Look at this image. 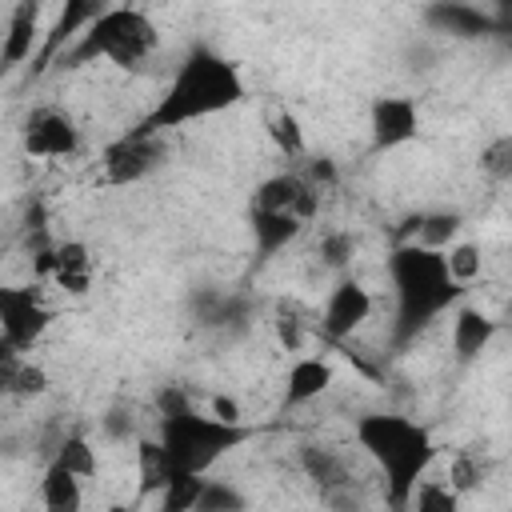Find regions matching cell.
<instances>
[{
  "label": "cell",
  "instance_id": "52a82bcc",
  "mask_svg": "<svg viewBox=\"0 0 512 512\" xmlns=\"http://www.w3.org/2000/svg\"><path fill=\"white\" fill-rule=\"evenodd\" d=\"M80 148H84V128L60 104H36L20 120V152L28 160H72Z\"/></svg>",
  "mask_w": 512,
  "mask_h": 512
},
{
  "label": "cell",
  "instance_id": "4316f807",
  "mask_svg": "<svg viewBox=\"0 0 512 512\" xmlns=\"http://www.w3.org/2000/svg\"><path fill=\"white\" fill-rule=\"evenodd\" d=\"M208 472H176L168 480V488L156 496L164 512H196V500H200V488H204Z\"/></svg>",
  "mask_w": 512,
  "mask_h": 512
},
{
  "label": "cell",
  "instance_id": "5bb4252c",
  "mask_svg": "<svg viewBox=\"0 0 512 512\" xmlns=\"http://www.w3.org/2000/svg\"><path fill=\"white\" fill-rule=\"evenodd\" d=\"M44 280H52V288H60L64 296H88L96 284V256L84 240H56L48 244V260H44Z\"/></svg>",
  "mask_w": 512,
  "mask_h": 512
},
{
  "label": "cell",
  "instance_id": "ffe728a7",
  "mask_svg": "<svg viewBox=\"0 0 512 512\" xmlns=\"http://www.w3.org/2000/svg\"><path fill=\"white\" fill-rule=\"evenodd\" d=\"M176 472H180V468L172 464V456L164 452V444H160L156 436L136 440V476H140V496H160Z\"/></svg>",
  "mask_w": 512,
  "mask_h": 512
},
{
  "label": "cell",
  "instance_id": "603a6c76",
  "mask_svg": "<svg viewBox=\"0 0 512 512\" xmlns=\"http://www.w3.org/2000/svg\"><path fill=\"white\" fill-rule=\"evenodd\" d=\"M48 372L40 364H28L20 356H12L4 368H0V392L4 396H16V400H36L48 392Z\"/></svg>",
  "mask_w": 512,
  "mask_h": 512
},
{
  "label": "cell",
  "instance_id": "ba28073f",
  "mask_svg": "<svg viewBox=\"0 0 512 512\" xmlns=\"http://www.w3.org/2000/svg\"><path fill=\"white\" fill-rule=\"evenodd\" d=\"M48 328H52V308L32 284H0V336L16 356L32 352L48 336Z\"/></svg>",
  "mask_w": 512,
  "mask_h": 512
},
{
  "label": "cell",
  "instance_id": "7a4b0ae2",
  "mask_svg": "<svg viewBox=\"0 0 512 512\" xmlns=\"http://www.w3.org/2000/svg\"><path fill=\"white\" fill-rule=\"evenodd\" d=\"M388 280L396 296V320H392V344L404 348L416 336H424L444 312H452L456 300H464V284L448 276L444 252L404 240L388 256Z\"/></svg>",
  "mask_w": 512,
  "mask_h": 512
},
{
  "label": "cell",
  "instance_id": "3957f363",
  "mask_svg": "<svg viewBox=\"0 0 512 512\" xmlns=\"http://www.w3.org/2000/svg\"><path fill=\"white\" fill-rule=\"evenodd\" d=\"M356 448L384 476V500L396 512H408V492L436 464L432 432L404 412H364L352 424Z\"/></svg>",
  "mask_w": 512,
  "mask_h": 512
},
{
  "label": "cell",
  "instance_id": "484cf974",
  "mask_svg": "<svg viewBox=\"0 0 512 512\" xmlns=\"http://www.w3.org/2000/svg\"><path fill=\"white\" fill-rule=\"evenodd\" d=\"M460 500L464 496L448 480H428V476H420L412 484V492H408V508L412 512H456Z\"/></svg>",
  "mask_w": 512,
  "mask_h": 512
},
{
  "label": "cell",
  "instance_id": "1f68e13d",
  "mask_svg": "<svg viewBox=\"0 0 512 512\" xmlns=\"http://www.w3.org/2000/svg\"><path fill=\"white\" fill-rule=\"evenodd\" d=\"M480 172L492 176L496 184H504L512 176V136H496L484 152H480Z\"/></svg>",
  "mask_w": 512,
  "mask_h": 512
},
{
  "label": "cell",
  "instance_id": "d6a6232c",
  "mask_svg": "<svg viewBox=\"0 0 512 512\" xmlns=\"http://www.w3.org/2000/svg\"><path fill=\"white\" fill-rule=\"evenodd\" d=\"M272 328H276V340H280V348H284V352H300V348H304V340H308V324H304L292 308L276 312Z\"/></svg>",
  "mask_w": 512,
  "mask_h": 512
},
{
  "label": "cell",
  "instance_id": "cb8c5ba5",
  "mask_svg": "<svg viewBox=\"0 0 512 512\" xmlns=\"http://www.w3.org/2000/svg\"><path fill=\"white\" fill-rule=\"evenodd\" d=\"M460 228H464V216H460V212H420V216L412 220V236H408V240L444 252V248L460 236Z\"/></svg>",
  "mask_w": 512,
  "mask_h": 512
},
{
  "label": "cell",
  "instance_id": "7c38bea8",
  "mask_svg": "<svg viewBox=\"0 0 512 512\" xmlns=\"http://www.w3.org/2000/svg\"><path fill=\"white\" fill-rule=\"evenodd\" d=\"M372 308H376V300H372L368 284L356 280V276H340V280L328 288V296H324L320 332H324L328 340H348V336H356V332L372 320Z\"/></svg>",
  "mask_w": 512,
  "mask_h": 512
},
{
  "label": "cell",
  "instance_id": "6da1fadb",
  "mask_svg": "<svg viewBox=\"0 0 512 512\" xmlns=\"http://www.w3.org/2000/svg\"><path fill=\"white\" fill-rule=\"evenodd\" d=\"M248 100V80L240 72V64L224 52H216L212 44H192L172 80L164 84L160 100L148 108V116L136 124V132H156V136H172L196 120L232 112Z\"/></svg>",
  "mask_w": 512,
  "mask_h": 512
},
{
  "label": "cell",
  "instance_id": "d4e9b609",
  "mask_svg": "<svg viewBox=\"0 0 512 512\" xmlns=\"http://www.w3.org/2000/svg\"><path fill=\"white\" fill-rule=\"evenodd\" d=\"M52 460H60V464H64L68 472H76L80 480H92V476L100 472V452H96V444H92L84 432H68V436L56 444Z\"/></svg>",
  "mask_w": 512,
  "mask_h": 512
},
{
  "label": "cell",
  "instance_id": "7402d4cb",
  "mask_svg": "<svg viewBox=\"0 0 512 512\" xmlns=\"http://www.w3.org/2000/svg\"><path fill=\"white\" fill-rule=\"evenodd\" d=\"M264 132H268L272 148H276L284 160H304V156H308V132H304L300 116H296L288 104H280V108L268 112Z\"/></svg>",
  "mask_w": 512,
  "mask_h": 512
},
{
  "label": "cell",
  "instance_id": "74e56055",
  "mask_svg": "<svg viewBox=\"0 0 512 512\" xmlns=\"http://www.w3.org/2000/svg\"><path fill=\"white\" fill-rule=\"evenodd\" d=\"M0 40H4V12H0Z\"/></svg>",
  "mask_w": 512,
  "mask_h": 512
},
{
  "label": "cell",
  "instance_id": "8fae6325",
  "mask_svg": "<svg viewBox=\"0 0 512 512\" xmlns=\"http://www.w3.org/2000/svg\"><path fill=\"white\" fill-rule=\"evenodd\" d=\"M320 196L324 192L316 184H308V176L300 168H284V172L264 176L252 188L248 208H256V212H284V216H296L300 224H312L316 212H320Z\"/></svg>",
  "mask_w": 512,
  "mask_h": 512
},
{
  "label": "cell",
  "instance_id": "5b68a950",
  "mask_svg": "<svg viewBox=\"0 0 512 512\" xmlns=\"http://www.w3.org/2000/svg\"><path fill=\"white\" fill-rule=\"evenodd\" d=\"M248 436H252L248 424H228L208 408H196L192 400L156 416V440L164 444V452L180 472H212Z\"/></svg>",
  "mask_w": 512,
  "mask_h": 512
},
{
  "label": "cell",
  "instance_id": "44dd1931",
  "mask_svg": "<svg viewBox=\"0 0 512 512\" xmlns=\"http://www.w3.org/2000/svg\"><path fill=\"white\" fill-rule=\"evenodd\" d=\"M40 504L52 512H76L84 504V480L76 472H68L60 460H48V468L40 476Z\"/></svg>",
  "mask_w": 512,
  "mask_h": 512
},
{
  "label": "cell",
  "instance_id": "9c48e42d",
  "mask_svg": "<svg viewBox=\"0 0 512 512\" xmlns=\"http://www.w3.org/2000/svg\"><path fill=\"white\" fill-rule=\"evenodd\" d=\"M420 132H424V116H420L416 96H404V92L372 96L368 104V148L372 152L408 148L420 140Z\"/></svg>",
  "mask_w": 512,
  "mask_h": 512
},
{
  "label": "cell",
  "instance_id": "ac0fdd59",
  "mask_svg": "<svg viewBox=\"0 0 512 512\" xmlns=\"http://www.w3.org/2000/svg\"><path fill=\"white\" fill-rule=\"evenodd\" d=\"M448 336H452L456 360H460V364H472V360H476L480 352H488V344L496 340V320H492L484 308L456 300V304H452V328H448Z\"/></svg>",
  "mask_w": 512,
  "mask_h": 512
},
{
  "label": "cell",
  "instance_id": "836d02e7",
  "mask_svg": "<svg viewBox=\"0 0 512 512\" xmlns=\"http://www.w3.org/2000/svg\"><path fill=\"white\" fill-rule=\"evenodd\" d=\"M300 172H304V176H308V184H316L320 192L336 188V180H340V168L332 164V156H304Z\"/></svg>",
  "mask_w": 512,
  "mask_h": 512
},
{
  "label": "cell",
  "instance_id": "f1b7e54d",
  "mask_svg": "<svg viewBox=\"0 0 512 512\" xmlns=\"http://www.w3.org/2000/svg\"><path fill=\"white\" fill-rule=\"evenodd\" d=\"M248 508V496L232 484V480H220L208 472L204 488H200V500H196V512H240Z\"/></svg>",
  "mask_w": 512,
  "mask_h": 512
},
{
  "label": "cell",
  "instance_id": "e575fe53",
  "mask_svg": "<svg viewBox=\"0 0 512 512\" xmlns=\"http://www.w3.org/2000/svg\"><path fill=\"white\" fill-rule=\"evenodd\" d=\"M208 412H212V416H220V420H228V424H244V408H240V400H236V396H228V392L208 396Z\"/></svg>",
  "mask_w": 512,
  "mask_h": 512
},
{
  "label": "cell",
  "instance_id": "277c9868",
  "mask_svg": "<svg viewBox=\"0 0 512 512\" xmlns=\"http://www.w3.org/2000/svg\"><path fill=\"white\" fill-rule=\"evenodd\" d=\"M156 52H160V28H156V20L144 8H136V4H108L52 64L84 68V64L104 60L112 68L136 72Z\"/></svg>",
  "mask_w": 512,
  "mask_h": 512
},
{
  "label": "cell",
  "instance_id": "d590c367",
  "mask_svg": "<svg viewBox=\"0 0 512 512\" xmlns=\"http://www.w3.org/2000/svg\"><path fill=\"white\" fill-rule=\"evenodd\" d=\"M104 432H108L112 440H128V436L136 432V420H132V408H112V412L104 416Z\"/></svg>",
  "mask_w": 512,
  "mask_h": 512
},
{
  "label": "cell",
  "instance_id": "d6986e66",
  "mask_svg": "<svg viewBox=\"0 0 512 512\" xmlns=\"http://www.w3.org/2000/svg\"><path fill=\"white\" fill-rule=\"evenodd\" d=\"M308 224H300L296 216H284V212H256L248 208V232H252V248L260 260H272L276 252H284L292 240H300Z\"/></svg>",
  "mask_w": 512,
  "mask_h": 512
},
{
  "label": "cell",
  "instance_id": "30bf717a",
  "mask_svg": "<svg viewBox=\"0 0 512 512\" xmlns=\"http://www.w3.org/2000/svg\"><path fill=\"white\" fill-rule=\"evenodd\" d=\"M296 460H300V472L308 476V484L316 488V496H320L324 504H332V508H356V504H360V496H356V476H352V464H348L344 452L308 440V444H300Z\"/></svg>",
  "mask_w": 512,
  "mask_h": 512
},
{
  "label": "cell",
  "instance_id": "4fadbf2b",
  "mask_svg": "<svg viewBox=\"0 0 512 512\" xmlns=\"http://www.w3.org/2000/svg\"><path fill=\"white\" fill-rule=\"evenodd\" d=\"M44 40V0H12L4 12V40H0V76L36 60Z\"/></svg>",
  "mask_w": 512,
  "mask_h": 512
},
{
  "label": "cell",
  "instance_id": "83f0119b",
  "mask_svg": "<svg viewBox=\"0 0 512 512\" xmlns=\"http://www.w3.org/2000/svg\"><path fill=\"white\" fill-rule=\"evenodd\" d=\"M444 264H448V276L468 288V284L480 276V268H484V252H480V244L456 236V240L444 248Z\"/></svg>",
  "mask_w": 512,
  "mask_h": 512
},
{
  "label": "cell",
  "instance_id": "9a60e30c",
  "mask_svg": "<svg viewBox=\"0 0 512 512\" xmlns=\"http://www.w3.org/2000/svg\"><path fill=\"white\" fill-rule=\"evenodd\" d=\"M424 24L452 40H480V36L496 32V16L472 0H428Z\"/></svg>",
  "mask_w": 512,
  "mask_h": 512
},
{
  "label": "cell",
  "instance_id": "e0dca14e",
  "mask_svg": "<svg viewBox=\"0 0 512 512\" xmlns=\"http://www.w3.org/2000/svg\"><path fill=\"white\" fill-rule=\"evenodd\" d=\"M336 384V364L316 352H300L284 372V408H308Z\"/></svg>",
  "mask_w": 512,
  "mask_h": 512
},
{
  "label": "cell",
  "instance_id": "8d00e7d4",
  "mask_svg": "<svg viewBox=\"0 0 512 512\" xmlns=\"http://www.w3.org/2000/svg\"><path fill=\"white\" fill-rule=\"evenodd\" d=\"M12 356H16V352H12V348H8V340H4V336H0V368H4V364H8V360H12Z\"/></svg>",
  "mask_w": 512,
  "mask_h": 512
},
{
  "label": "cell",
  "instance_id": "f546056e",
  "mask_svg": "<svg viewBox=\"0 0 512 512\" xmlns=\"http://www.w3.org/2000/svg\"><path fill=\"white\" fill-rule=\"evenodd\" d=\"M316 256H320V264H324V268L344 272V268L352 264V256H356V236H352V232H344V228H332V232H324V236H320Z\"/></svg>",
  "mask_w": 512,
  "mask_h": 512
},
{
  "label": "cell",
  "instance_id": "4dcf8cb0",
  "mask_svg": "<svg viewBox=\"0 0 512 512\" xmlns=\"http://www.w3.org/2000/svg\"><path fill=\"white\" fill-rule=\"evenodd\" d=\"M484 476H488V464H484L476 452H460V456H452V464H448V484H452L460 496L476 492V488L484 484Z\"/></svg>",
  "mask_w": 512,
  "mask_h": 512
},
{
  "label": "cell",
  "instance_id": "8992f818",
  "mask_svg": "<svg viewBox=\"0 0 512 512\" xmlns=\"http://www.w3.org/2000/svg\"><path fill=\"white\" fill-rule=\"evenodd\" d=\"M164 164H168V136L136 132V128H128L124 136H116L100 152V172H104V184H112V188L144 184Z\"/></svg>",
  "mask_w": 512,
  "mask_h": 512
},
{
  "label": "cell",
  "instance_id": "2e32d148",
  "mask_svg": "<svg viewBox=\"0 0 512 512\" xmlns=\"http://www.w3.org/2000/svg\"><path fill=\"white\" fill-rule=\"evenodd\" d=\"M112 0H60V12H56V20L48 24V32H44V40H40V52H36V72H44L104 8H108Z\"/></svg>",
  "mask_w": 512,
  "mask_h": 512
}]
</instances>
